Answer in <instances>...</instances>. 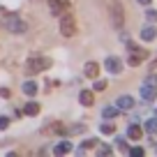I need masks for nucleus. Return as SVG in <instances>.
I'll return each mask as SVG.
<instances>
[{
  "label": "nucleus",
  "mask_w": 157,
  "mask_h": 157,
  "mask_svg": "<svg viewBox=\"0 0 157 157\" xmlns=\"http://www.w3.org/2000/svg\"><path fill=\"white\" fill-rule=\"evenodd\" d=\"M51 58H44V56H30L28 60H25V72L33 76V74H39V72H44V69L51 67Z\"/></svg>",
  "instance_id": "nucleus-1"
},
{
  "label": "nucleus",
  "mask_w": 157,
  "mask_h": 157,
  "mask_svg": "<svg viewBox=\"0 0 157 157\" xmlns=\"http://www.w3.org/2000/svg\"><path fill=\"white\" fill-rule=\"evenodd\" d=\"M109 14H111V23L116 25V28H123V21H125L123 2H118V0H111V2H109Z\"/></svg>",
  "instance_id": "nucleus-2"
},
{
  "label": "nucleus",
  "mask_w": 157,
  "mask_h": 157,
  "mask_svg": "<svg viewBox=\"0 0 157 157\" xmlns=\"http://www.w3.org/2000/svg\"><path fill=\"white\" fill-rule=\"evenodd\" d=\"M2 25L14 35H23L25 30H28V23H25L23 19H19V16H5V19H2Z\"/></svg>",
  "instance_id": "nucleus-3"
},
{
  "label": "nucleus",
  "mask_w": 157,
  "mask_h": 157,
  "mask_svg": "<svg viewBox=\"0 0 157 157\" xmlns=\"http://www.w3.org/2000/svg\"><path fill=\"white\" fill-rule=\"evenodd\" d=\"M60 35H63V37H74V35H76V21H74V16H69L67 12H65L63 19H60Z\"/></svg>",
  "instance_id": "nucleus-4"
},
{
  "label": "nucleus",
  "mask_w": 157,
  "mask_h": 157,
  "mask_svg": "<svg viewBox=\"0 0 157 157\" xmlns=\"http://www.w3.org/2000/svg\"><path fill=\"white\" fill-rule=\"evenodd\" d=\"M125 44H127V49L132 51V56H129V58H127V63L132 65V67H136V65H141L143 60L148 58V51L139 49V46H136V44H132V42H125Z\"/></svg>",
  "instance_id": "nucleus-5"
},
{
  "label": "nucleus",
  "mask_w": 157,
  "mask_h": 157,
  "mask_svg": "<svg viewBox=\"0 0 157 157\" xmlns=\"http://www.w3.org/2000/svg\"><path fill=\"white\" fill-rule=\"evenodd\" d=\"M49 10H51V14H53V16H63L65 12L69 10V0H51Z\"/></svg>",
  "instance_id": "nucleus-6"
},
{
  "label": "nucleus",
  "mask_w": 157,
  "mask_h": 157,
  "mask_svg": "<svg viewBox=\"0 0 157 157\" xmlns=\"http://www.w3.org/2000/svg\"><path fill=\"white\" fill-rule=\"evenodd\" d=\"M104 67H106V72H111V74H120L123 72V60L116 58V56H109V58L104 60Z\"/></svg>",
  "instance_id": "nucleus-7"
},
{
  "label": "nucleus",
  "mask_w": 157,
  "mask_h": 157,
  "mask_svg": "<svg viewBox=\"0 0 157 157\" xmlns=\"http://www.w3.org/2000/svg\"><path fill=\"white\" fill-rule=\"evenodd\" d=\"M155 97H157V88L150 86V83H143L141 86V99L143 102H152Z\"/></svg>",
  "instance_id": "nucleus-8"
},
{
  "label": "nucleus",
  "mask_w": 157,
  "mask_h": 157,
  "mask_svg": "<svg viewBox=\"0 0 157 157\" xmlns=\"http://www.w3.org/2000/svg\"><path fill=\"white\" fill-rule=\"evenodd\" d=\"M116 106L120 109V111H129V109L134 106V99L129 97V95H120V97H118V102H116Z\"/></svg>",
  "instance_id": "nucleus-9"
},
{
  "label": "nucleus",
  "mask_w": 157,
  "mask_h": 157,
  "mask_svg": "<svg viewBox=\"0 0 157 157\" xmlns=\"http://www.w3.org/2000/svg\"><path fill=\"white\" fill-rule=\"evenodd\" d=\"M69 150H72V143H69V141H58V143L53 146V152H56V155H67Z\"/></svg>",
  "instance_id": "nucleus-10"
},
{
  "label": "nucleus",
  "mask_w": 157,
  "mask_h": 157,
  "mask_svg": "<svg viewBox=\"0 0 157 157\" xmlns=\"http://www.w3.org/2000/svg\"><path fill=\"white\" fill-rule=\"evenodd\" d=\"M78 102L83 104V106H90V104L95 102V97H93V90H81V93H78Z\"/></svg>",
  "instance_id": "nucleus-11"
},
{
  "label": "nucleus",
  "mask_w": 157,
  "mask_h": 157,
  "mask_svg": "<svg viewBox=\"0 0 157 157\" xmlns=\"http://www.w3.org/2000/svg\"><path fill=\"white\" fill-rule=\"evenodd\" d=\"M97 72H99V65H97V63H86L83 74H86L88 78H95V76H97Z\"/></svg>",
  "instance_id": "nucleus-12"
},
{
  "label": "nucleus",
  "mask_w": 157,
  "mask_h": 157,
  "mask_svg": "<svg viewBox=\"0 0 157 157\" xmlns=\"http://www.w3.org/2000/svg\"><path fill=\"white\" fill-rule=\"evenodd\" d=\"M155 35H157V30L152 28V25H146V28L141 30V39H143V42H152Z\"/></svg>",
  "instance_id": "nucleus-13"
},
{
  "label": "nucleus",
  "mask_w": 157,
  "mask_h": 157,
  "mask_svg": "<svg viewBox=\"0 0 157 157\" xmlns=\"http://www.w3.org/2000/svg\"><path fill=\"white\" fill-rule=\"evenodd\" d=\"M127 136L132 139V141H139V139L143 136V129H141V127H136V125H129V129H127Z\"/></svg>",
  "instance_id": "nucleus-14"
},
{
  "label": "nucleus",
  "mask_w": 157,
  "mask_h": 157,
  "mask_svg": "<svg viewBox=\"0 0 157 157\" xmlns=\"http://www.w3.org/2000/svg\"><path fill=\"white\" fill-rule=\"evenodd\" d=\"M39 109H42V106H39L37 102H28V104L23 106V113H25V116H37Z\"/></svg>",
  "instance_id": "nucleus-15"
},
{
  "label": "nucleus",
  "mask_w": 157,
  "mask_h": 157,
  "mask_svg": "<svg viewBox=\"0 0 157 157\" xmlns=\"http://www.w3.org/2000/svg\"><path fill=\"white\" fill-rule=\"evenodd\" d=\"M102 116H104V118H109V120H111V118L120 116V109H118V106H104V109H102Z\"/></svg>",
  "instance_id": "nucleus-16"
},
{
  "label": "nucleus",
  "mask_w": 157,
  "mask_h": 157,
  "mask_svg": "<svg viewBox=\"0 0 157 157\" xmlns=\"http://www.w3.org/2000/svg\"><path fill=\"white\" fill-rule=\"evenodd\" d=\"M23 93L28 95V97L37 95V83H35V81H25V83H23Z\"/></svg>",
  "instance_id": "nucleus-17"
},
{
  "label": "nucleus",
  "mask_w": 157,
  "mask_h": 157,
  "mask_svg": "<svg viewBox=\"0 0 157 157\" xmlns=\"http://www.w3.org/2000/svg\"><path fill=\"white\" fill-rule=\"evenodd\" d=\"M146 132H150V134L157 132V118H150V120L146 123Z\"/></svg>",
  "instance_id": "nucleus-18"
},
{
  "label": "nucleus",
  "mask_w": 157,
  "mask_h": 157,
  "mask_svg": "<svg viewBox=\"0 0 157 157\" xmlns=\"http://www.w3.org/2000/svg\"><path fill=\"white\" fill-rule=\"evenodd\" d=\"M99 129H102V134H113V132H116V127H113L111 123H102V127H99Z\"/></svg>",
  "instance_id": "nucleus-19"
},
{
  "label": "nucleus",
  "mask_w": 157,
  "mask_h": 157,
  "mask_svg": "<svg viewBox=\"0 0 157 157\" xmlns=\"http://www.w3.org/2000/svg\"><path fill=\"white\" fill-rule=\"evenodd\" d=\"M93 146H97V139H86V141L81 143V150H88V148H93Z\"/></svg>",
  "instance_id": "nucleus-20"
},
{
  "label": "nucleus",
  "mask_w": 157,
  "mask_h": 157,
  "mask_svg": "<svg viewBox=\"0 0 157 157\" xmlns=\"http://www.w3.org/2000/svg\"><path fill=\"white\" fill-rule=\"evenodd\" d=\"M116 146L120 148V150H127V139H123V136H116Z\"/></svg>",
  "instance_id": "nucleus-21"
},
{
  "label": "nucleus",
  "mask_w": 157,
  "mask_h": 157,
  "mask_svg": "<svg viewBox=\"0 0 157 157\" xmlns=\"http://www.w3.org/2000/svg\"><path fill=\"white\" fill-rule=\"evenodd\" d=\"M146 19L150 21V23H157V12H155V10H148V12H146Z\"/></svg>",
  "instance_id": "nucleus-22"
},
{
  "label": "nucleus",
  "mask_w": 157,
  "mask_h": 157,
  "mask_svg": "<svg viewBox=\"0 0 157 157\" xmlns=\"http://www.w3.org/2000/svg\"><path fill=\"white\" fill-rule=\"evenodd\" d=\"M93 90H106V81H95V86H93Z\"/></svg>",
  "instance_id": "nucleus-23"
},
{
  "label": "nucleus",
  "mask_w": 157,
  "mask_h": 157,
  "mask_svg": "<svg viewBox=\"0 0 157 157\" xmlns=\"http://www.w3.org/2000/svg\"><path fill=\"white\" fill-rule=\"evenodd\" d=\"M97 155H111V146H106V143H104L102 148H97Z\"/></svg>",
  "instance_id": "nucleus-24"
},
{
  "label": "nucleus",
  "mask_w": 157,
  "mask_h": 157,
  "mask_svg": "<svg viewBox=\"0 0 157 157\" xmlns=\"http://www.w3.org/2000/svg\"><path fill=\"white\" fill-rule=\"evenodd\" d=\"M7 127H10V118L0 116V132H2V129H7Z\"/></svg>",
  "instance_id": "nucleus-25"
},
{
  "label": "nucleus",
  "mask_w": 157,
  "mask_h": 157,
  "mask_svg": "<svg viewBox=\"0 0 157 157\" xmlns=\"http://www.w3.org/2000/svg\"><path fill=\"white\" fill-rule=\"evenodd\" d=\"M129 155H132V157H141V155H143V148H132V150H129Z\"/></svg>",
  "instance_id": "nucleus-26"
},
{
  "label": "nucleus",
  "mask_w": 157,
  "mask_h": 157,
  "mask_svg": "<svg viewBox=\"0 0 157 157\" xmlns=\"http://www.w3.org/2000/svg\"><path fill=\"white\" fill-rule=\"evenodd\" d=\"M146 83H150V86H155V88H157V76H155V74H150V76L146 78Z\"/></svg>",
  "instance_id": "nucleus-27"
},
{
  "label": "nucleus",
  "mask_w": 157,
  "mask_h": 157,
  "mask_svg": "<svg viewBox=\"0 0 157 157\" xmlns=\"http://www.w3.org/2000/svg\"><path fill=\"white\" fill-rule=\"evenodd\" d=\"M0 97H10V90H7V88H0Z\"/></svg>",
  "instance_id": "nucleus-28"
},
{
  "label": "nucleus",
  "mask_w": 157,
  "mask_h": 157,
  "mask_svg": "<svg viewBox=\"0 0 157 157\" xmlns=\"http://www.w3.org/2000/svg\"><path fill=\"white\" fill-rule=\"evenodd\" d=\"M136 2H139V5H150L152 0H136Z\"/></svg>",
  "instance_id": "nucleus-29"
}]
</instances>
